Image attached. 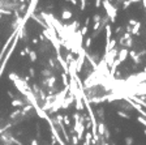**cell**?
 <instances>
[{"label":"cell","instance_id":"cell-1","mask_svg":"<svg viewBox=\"0 0 146 145\" xmlns=\"http://www.w3.org/2000/svg\"><path fill=\"white\" fill-rule=\"evenodd\" d=\"M61 17H63V20H69L72 17V13L69 11H63V13H61Z\"/></svg>","mask_w":146,"mask_h":145},{"label":"cell","instance_id":"cell-2","mask_svg":"<svg viewBox=\"0 0 146 145\" xmlns=\"http://www.w3.org/2000/svg\"><path fill=\"white\" fill-rule=\"evenodd\" d=\"M29 56H30V59H32V62H35V60H37V54H35L34 51H30L29 52Z\"/></svg>","mask_w":146,"mask_h":145},{"label":"cell","instance_id":"cell-3","mask_svg":"<svg viewBox=\"0 0 146 145\" xmlns=\"http://www.w3.org/2000/svg\"><path fill=\"white\" fill-rule=\"evenodd\" d=\"M125 145H133V139L132 137H125Z\"/></svg>","mask_w":146,"mask_h":145},{"label":"cell","instance_id":"cell-4","mask_svg":"<svg viewBox=\"0 0 146 145\" xmlns=\"http://www.w3.org/2000/svg\"><path fill=\"white\" fill-rule=\"evenodd\" d=\"M42 75H43V76H48V75H51V71H50V69H43V71H42Z\"/></svg>","mask_w":146,"mask_h":145},{"label":"cell","instance_id":"cell-5","mask_svg":"<svg viewBox=\"0 0 146 145\" xmlns=\"http://www.w3.org/2000/svg\"><path fill=\"white\" fill-rule=\"evenodd\" d=\"M145 135H146V129H145Z\"/></svg>","mask_w":146,"mask_h":145}]
</instances>
